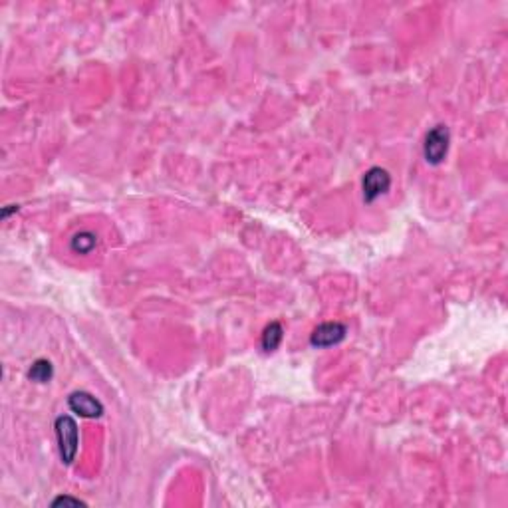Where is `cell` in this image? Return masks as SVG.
<instances>
[{"mask_svg": "<svg viewBox=\"0 0 508 508\" xmlns=\"http://www.w3.org/2000/svg\"><path fill=\"white\" fill-rule=\"evenodd\" d=\"M52 505L54 507H58V505H74V507H80L84 502H81L80 498H72V496H58Z\"/></svg>", "mask_w": 508, "mask_h": 508, "instance_id": "obj_9", "label": "cell"}, {"mask_svg": "<svg viewBox=\"0 0 508 508\" xmlns=\"http://www.w3.org/2000/svg\"><path fill=\"white\" fill-rule=\"evenodd\" d=\"M97 246V237L92 230H81L70 241V248L76 254H90Z\"/></svg>", "mask_w": 508, "mask_h": 508, "instance_id": "obj_6", "label": "cell"}, {"mask_svg": "<svg viewBox=\"0 0 508 508\" xmlns=\"http://www.w3.org/2000/svg\"><path fill=\"white\" fill-rule=\"evenodd\" d=\"M52 375H54L52 363L48 360H36L32 363V367L28 370L30 381H36V383H46V381H50Z\"/></svg>", "mask_w": 508, "mask_h": 508, "instance_id": "obj_8", "label": "cell"}, {"mask_svg": "<svg viewBox=\"0 0 508 508\" xmlns=\"http://www.w3.org/2000/svg\"><path fill=\"white\" fill-rule=\"evenodd\" d=\"M68 407L80 417L86 419H95V417H102L104 415V405L100 399H95L92 393L88 391H74L70 397H68Z\"/></svg>", "mask_w": 508, "mask_h": 508, "instance_id": "obj_4", "label": "cell"}, {"mask_svg": "<svg viewBox=\"0 0 508 508\" xmlns=\"http://www.w3.org/2000/svg\"><path fill=\"white\" fill-rule=\"evenodd\" d=\"M56 437H58V447H60V457L64 465H72L78 455L80 447V433H78V423L70 415H60L56 419Z\"/></svg>", "mask_w": 508, "mask_h": 508, "instance_id": "obj_1", "label": "cell"}, {"mask_svg": "<svg viewBox=\"0 0 508 508\" xmlns=\"http://www.w3.org/2000/svg\"><path fill=\"white\" fill-rule=\"evenodd\" d=\"M391 187V175L381 167H372L363 177V199L374 203L377 197L386 195Z\"/></svg>", "mask_w": 508, "mask_h": 508, "instance_id": "obj_3", "label": "cell"}, {"mask_svg": "<svg viewBox=\"0 0 508 508\" xmlns=\"http://www.w3.org/2000/svg\"><path fill=\"white\" fill-rule=\"evenodd\" d=\"M344 338H346V326L344 324H340V322H326V324H320L314 330L310 342L316 348H330V346L340 344Z\"/></svg>", "mask_w": 508, "mask_h": 508, "instance_id": "obj_5", "label": "cell"}, {"mask_svg": "<svg viewBox=\"0 0 508 508\" xmlns=\"http://www.w3.org/2000/svg\"><path fill=\"white\" fill-rule=\"evenodd\" d=\"M282 338H284V330H282V326L278 322H272V324H268L267 330H264V334H262V348L264 351H274V349L280 346Z\"/></svg>", "mask_w": 508, "mask_h": 508, "instance_id": "obj_7", "label": "cell"}, {"mask_svg": "<svg viewBox=\"0 0 508 508\" xmlns=\"http://www.w3.org/2000/svg\"><path fill=\"white\" fill-rule=\"evenodd\" d=\"M14 211H18V207H16V205H10L8 209H2V219H6V216H8L10 213H14Z\"/></svg>", "mask_w": 508, "mask_h": 508, "instance_id": "obj_10", "label": "cell"}, {"mask_svg": "<svg viewBox=\"0 0 508 508\" xmlns=\"http://www.w3.org/2000/svg\"><path fill=\"white\" fill-rule=\"evenodd\" d=\"M449 141H451V134L447 129V125H435L425 137V145H423V155L431 165H439L449 151Z\"/></svg>", "mask_w": 508, "mask_h": 508, "instance_id": "obj_2", "label": "cell"}]
</instances>
